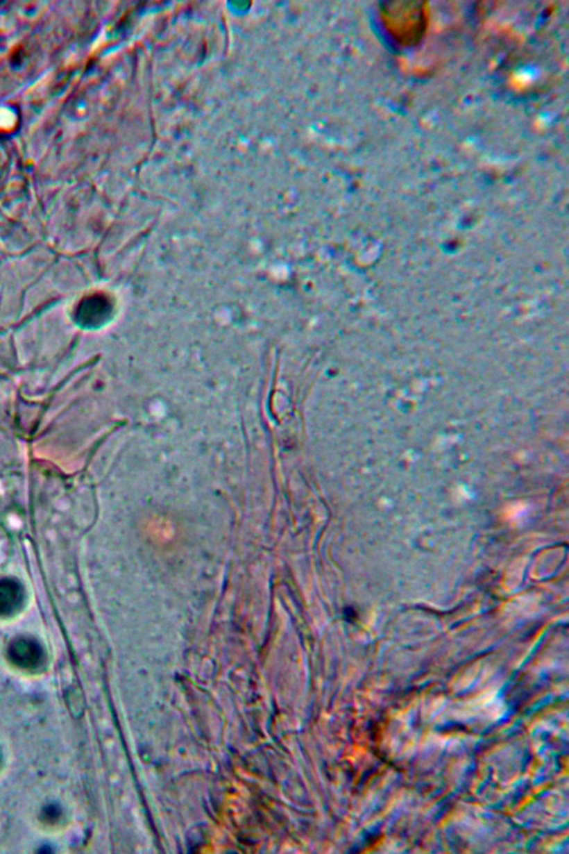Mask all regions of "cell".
Returning <instances> with one entry per match:
<instances>
[{"mask_svg":"<svg viewBox=\"0 0 569 854\" xmlns=\"http://www.w3.org/2000/svg\"><path fill=\"white\" fill-rule=\"evenodd\" d=\"M19 598L17 584L12 582L0 583V610L9 611L10 608L17 605Z\"/></svg>","mask_w":569,"mask_h":854,"instance_id":"obj_1","label":"cell"}]
</instances>
